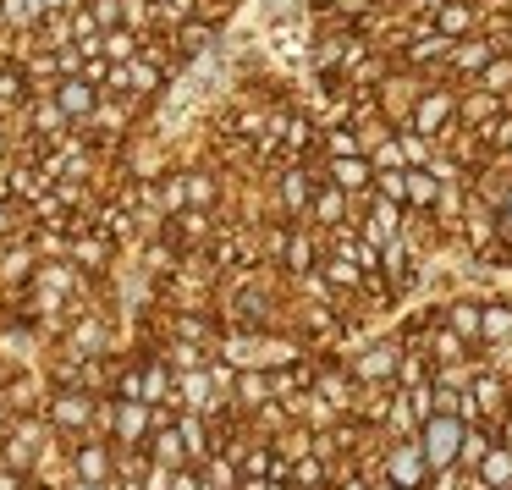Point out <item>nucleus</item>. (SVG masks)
I'll return each mask as SVG.
<instances>
[{"label": "nucleus", "mask_w": 512, "mask_h": 490, "mask_svg": "<svg viewBox=\"0 0 512 490\" xmlns=\"http://www.w3.org/2000/svg\"><path fill=\"white\" fill-rule=\"evenodd\" d=\"M138 397H144L149 408H171V413L182 408L177 402V375H171L166 358H149V364L138 369Z\"/></svg>", "instance_id": "1"}, {"label": "nucleus", "mask_w": 512, "mask_h": 490, "mask_svg": "<svg viewBox=\"0 0 512 490\" xmlns=\"http://www.w3.org/2000/svg\"><path fill=\"white\" fill-rule=\"evenodd\" d=\"M149 430H155V408H149V402H138V397H116V424H111L116 441L138 446Z\"/></svg>", "instance_id": "2"}, {"label": "nucleus", "mask_w": 512, "mask_h": 490, "mask_svg": "<svg viewBox=\"0 0 512 490\" xmlns=\"http://www.w3.org/2000/svg\"><path fill=\"white\" fill-rule=\"evenodd\" d=\"M50 94H56V105L67 111V122H89V111L100 105V89H94V83H83V78H61Z\"/></svg>", "instance_id": "3"}, {"label": "nucleus", "mask_w": 512, "mask_h": 490, "mask_svg": "<svg viewBox=\"0 0 512 490\" xmlns=\"http://www.w3.org/2000/svg\"><path fill=\"white\" fill-rule=\"evenodd\" d=\"M89 413H94V397H83V391H56L50 397V424L56 430H89Z\"/></svg>", "instance_id": "4"}, {"label": "nucleus", "mask_w": 512, "mask_h": 490, "mask_svg": "<svg viewBox=\"0 0 512 490\" xmlns=\"http://www.w3.org/2000/svg\"><path fill=\"white\" fill-rule=\"evenodd\" d=\"M39 446H45V424L23 419V424L12 430V441H6V468H34Z\"/></svg>", "instance_id": "5"}, {"label": "nucleus", "mask_w": 512, "mask_h": 490, "mask_svg": "<svg viewBox=\"0 0 512 490\" xmlns=\"http://www.w3.org/2000/svg\"><path fill=\"white\" fill-rule=\"evenodd\" d=\"M138 45H144V34H133V28H122V23H116V28H105V34H100V56L111 61V67L133 61V56H138Z\"/></svg>", "instance_id": "6"}, {"label": "nucleus", "mask_w": 512, "mask_h": 490, "mask_svg": "<svg viewBox=\"0 0 512 490\" xmlns=\"http://www.w3.org/2000/svg\"><path fill=\"white\" fill-rule=\"evenodd\" d=\"M72 479H94V485H105V479H111V452H105L100 441L78 446V457H72Z\"/></svg>", "instance_id": "7"}, {"label": "nucleus", "mask_w": 512, "mask_h": 490, "mask_svg": "<svg viewBox=\"0 0 512 490\" xmlns=\"http://www.w3.org/2000/svg\"><path fill=\"white\" fill-rule=\"evenodd\" d=\"M28 116H34V133H45V138H61V127H67V111L56 105V94H50V89L28 105Z\"/></svg>", "instance_id": "8"}, {"label": "nucleus", "mask_w": 512, "mask_h": 490, "mask_svg": "<svg viewBox=\"0 0 512 490\" xmlns=\"http://www.w3.org/2000/svg\"><path fill=\"white\" fill-rule=\"evenodd\" d=\"M182 457H188V446H182L177 424H160V430H155V463H166V468H182Z\"/></svg>", "instance_id": "9"}, {"label": "nucleus", "mask_w": 512, "mask_h": 490, "mask_svg": "<svg viewBox=\"0 0 512 490\" xmlns=\"http://www.w3.org/2000/svg\"><path fill=\"white\" fill-rule=\"evenodd\" d=\"M122 78H127V94H149L160 83V72L149 67L144 56H133V61H122Z\"/></svg>", "instance_id": "10"}, {"label": "nucleus", "mask_w": 512, "mask_h": 490, "mask_svg": "<svg viewBox=\"0 0 512 490\" xmlns=\"http://www.w3.org/2000/svg\"><path fill=\"white\" fill-rule=\"evenodd\" d=\"M72 347H78L83 358H100V347H105V325H100V320H78V325H72Z\"/></svg>", "instance_id": "11"}, {"label": "nucleus", "mask_w": 512, "mask_h": 490, "mask_svg": "<svg viewBox=\"0 0 512 490\" xmlns=\"http://www.w3.org/2000/svg\"><path fill=\"white\" fill-rule=\"evenodd\" d=\"M160 358H166V364H171V375H182V369H204V353H199V347H193V342H171V347H166V353H160Z\"/></svg>", "instance_id": "12"}, {"label": "nucleus", "mask_w": 512, "mask_h": 490, "mask_svg": "<svg viewBox=\"0 0 512 490\" xmlns=\"http://www.w3.org/2000/svg\"><path fill=\"white\" fill-rule=\"evenodd\" d=\"M34 276V254L28 248H12V254L0 259V281H28Z\"/></svg>", "instance_id": "13"}, {"label": "nucleus", "mask_w": 512, "mask_h": 490, "mask_svg": "<svg viewBox=\"0 0 512 490\" xmlns=\"http://www.w3.org/2000/svg\"><path fill=\"white\" fill-rule=\"evenodd\" d=\"M177 435H182V446H188V452H210V441H204V419H199V413H182V419H177Z\"/></svg>", "instance_id": "14"}, {"label": "nucleus", "mask_w": 512, "mask_h": 490, "mask_svg": "<svg viewBox=\"0 0 512 490\" xmlns=\"http://www.w3.org/2000/svg\"><path fill=\"white\" fill-rule=\"evenodd\" d=\"M204 485H210V490H237L232 463H226V457H210V463H204Z\"/></svg>", "instance_id": "15"}, {"label": "nucleus", "mask_w": 512, "mask_h": 490, "mask_svg": "<svg viewBox=\"0 0 512 490\" xmlns=\"http://www.w3.org/2000/svg\"><path fill=\"white\" fill-rule=\"evenodd\" d=\"M452 446H457V424H435V430H430V457H435V463H446V457H452Z\"/></svg>", "instance_id": "16"}, {"label": "nucleus", "mask_w": 512, "mask_h": 490, "mask_svg": "<svg viewBox=\"0 0 512 490\" xmlns=\"http://www.w3.org/2000/svg\"><path fill=\"white\" fill-rule=\"evenodd\" d=\"M89 122H94V127H105V133H116V127L127 122V105H94Z\"/></svg>", "instance_id": "17"}, {"label": "nucleus", "mask_w": 512, "mask_h": 490, "mask_svg": "<svg viewBox=\"0 0 512 490\" xmlns=\"http://www.w3.org/2000/svg\"><path fill=\"white\" fill-rule=\"evenodd\" d=\"M89 12H94V23H100V28H116V23H122V0H89Z\"/></svg>", "instance_id": "18"}, {"label": "nucleus", "mask_w": 512, "mask_h": 490, "mask_svg": "<svg viewBox=\"0 0 512 490\" xmlns=\"http://www.w3.org/2000/svg\"><path fill=\"white\" fill-rule=\"evenodd\" d=\"M182 193H188V204H193V210H199V204H210V199H215L210 177H182Z\"/></svg>", "instance_id": "19"}, {"label": "nucleus", "mask_w": 512, "mask_h": 490, "mask_svg": "<svg viewBox=\"0 0 512 490\" xmlns=\"http://www.w3.org/2000/svg\"><path fill=\"white\" fill-rule=\"evenodd\" d=\"M177 39H182V50H204L210 45V28L204 23H177Z\"/></svg>", "instance_id": "20"}, {"label": "nucleus", "mask_w": 512, "mask_h": 490, "mask_svg": "<svg viewBox=\"0 0 512 490\" xmlns=\"http://www.w3.org/2000/svg\"><path fill=\"white\" fill-rule=\"evenodd\" d=\"M171 474H177V468H166V463H149V468H144V490H171Z\"/></svg>", "instance_id": "21"}, {"label": "nucleus", "mask_w": 512, "mask_h": 490, "mask_svg": "<svg viewBox=\"0 0 512 490\" xmlns=\"http://www.w3.org/2000/svg\"><path fill=\"white\" fill-rule=\"evenodd\" d=\"M391 468H397V479H402V485H413V479H419V457H413V452H402Z\"/></svg>", "instance_id": "22"}, {"label": "nucleus", "mask_w": 512, "mask_h": 490, "mask_svg": "<svg viewBox=\"0 0 512 490\" xmlns=\"http://www.w3.org/2000/svg\"><path fill=\"white\" fill-rule=\"evenodd\" d=\"M237 391H243V397H248V402H265V391H270V380H254V375H248V380H237Z\"/></svg>", "instance_id": "23"}, {"label": "nucleus", "mask_w": 512, "mask_h": 490, "mask_svg": "<svg viewBox=\"0 0 512 490\" xmlns=\"http://www.w3.org/2000/svg\"><path fill=\"white\" fill-rule=\"evenodd\" d=\"M485 474H490V479H507V474H512V463H507V457H490Z\"/></svg>", "instance_id": "24"}, {"label": "nucleus", "mask_w": 512, "mask_h": 490, "mask_svg": "<svg viewBox=\"0 0 512 490\" xmlns=\"http://www.w3.org/2000/svg\"><path fill=\"white\" fill-rule=\"evenodd\" d=\"M336 177H342L347 188H353V182H364V166H336Z\"/></svg>", "instance_id": "25"}, {"label": "nucleus", "mask_w": 512, "mask_h": 490, "mask_svg": "<svg viewBox=\"0 0 512 490\" xmlns=\"http://www.w3.org/2000/svg\"><path fill=\"white\" fill-rule=\"evenodd\" d=\"M171 490H199V479H193V474H182V468H177V474H171Z\"/></svg>", "instance_id": "26"}, {"label": "nucleus", "mask_w": 512, "mask_h": 490, "mask_svg": "<svg viewBox=\"0 0 512 490\" xmlns=\"http://www.w3.org/2000/svg\"><path fill=\"white\" fill-rule=\"evenodd\" d=\"M0 490H23V479H17V468H0Z\"/></svg>", "instance_id": "27"}, {"label": "nucleus", "mask_w": 512, "mask_h": 490, "mask_svg": "<svg viewBox=\"0 0 512 490\" xmlns=\"http://www.w3.org/2000/svg\"><path fill=\"white\" fill-rule=\"evenodd\" d=\"M67 490H105V485H94V479H72Z\"/></svg>", "instance_id": "28"}, {"label": "nucleus", "mask_w": 512, "mask_h": 490, "mask_svg": "<svg viewBox=\"0 0 512 490\" xmlns=\"http://www.w3.org/2000/svg\"><path fill=\"white\" fill-rule=\"evenodd\" d=\"M237 490H270V485H265V479H248V485H237Z\"/></svg>", "instance_id": "29"}, {"label": "nucleus", "mask_w": 512, "mask_h": 490, "mask_svg": "<svg viewBox=\"0 0 512 490\" xmlns=\"http://www.w3.org/2000/svg\"><path fill=\"white\" fill-rule=\"evenodd\" d=\"M105 490H138V479H122V485H105Z\"/></svg>", "instance_id": "30"}, {"label": "nucleus", "mask_w": 512, "mask_h": 490, "mask_svg": "<svg viewBox=\"0 0 512 490\" xmlns=\"http://www.w3.org/2000/svg\"><path fill=\"white\" fill-rule=\"evenodd\" d=\"M0 149H6V138H0Z\"/></svg>", "instance_id": "31"}, {"label": "nucleus", "mask_w": 512, "mask_h": 490, "mask_svg": "<svg viewBox=\"0 0 512 490\" xmlns=\"http://www.w3.org/2000/svg\"><path fill=\"white\" fill-rule=\"evenodd\" d=\"M0 430H6V419H0Z\"/></svg>", "instance_id": "32"}]
</instances>
